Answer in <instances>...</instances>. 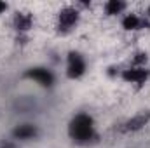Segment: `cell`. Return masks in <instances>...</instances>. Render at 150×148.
Returning <instances> with one entry per match:
<instances>
[{"label": "cell", "instance_id": "6da1fadb", "mask_svg": "<svg viewBox=\"0 0 150 148\" xmlns=\"http://www.w3.org/2000/svg\"><path fill=\"white\" fill-rule=\"evenodd\" d=\"M70 136L77 141H87L93 138V118L89 115H77L70 122Z\"/></svg>", "mask_w": 150, "mask_h": 148}, {"label": "cell", "instance_id": "7a4b0ae2", "mask_svg": "<svg viewBox=\"0 0 150 148\" xmlns=\"http://www.w3.org/2000/svg\"><path fill=\"white\" fill-rule=\"evenodd\" d=\"M84 70H86V63H84L82 56L77 52H70V56H68V77L79 78L84 73Z\"/></svg>", "mask_w": 150, "mask_h": 148}, {"label": "cell", "instance_id": "3957f363", "mask_svg": "<svg viewBox=\"0 0 150 148\" xmlns=\"http://www.w3.org/2000/svg\"><path fill=\"white\" fill-rule=\"evenodd\" d=\"M26 77H28V78H33L35 82H38V84L44 85V87H49V85H52V82H54L52 73H51L49 70H45V68H32V70H28Z\"/></svg>", "mask_w": 150, "mask_h": 148}, {"label": "cell", "instance_id": "277c9868", "mask_svg": "<svg viewBox=\"0 0 150 148\" xmlns=\"http://www.w3.org/2000/svg\"><path fill=\"white\" fill-rule=\"evenodd\" d=\"M77 19H79V14H77L75 9H72V7L63 9V11L59 12V28L70 30L75 23H77Z\"/></svg>", "mask_w": 150, "mask_h": 148}, {"label": "cell", "instance_id": "5b68a950", "mask_svg": "<svg viewBox=\"0 0 150 148\" xmlns=\"http://www.w3.org/2000/svg\"><path fill=\"white\" fill-rule=\"evenodd\" d=\"M14 136L18 140H32L37 136V127L32 125V124H23V125H18L14 129Z\"/></svg>", "mask_w": 150, "mask_h": 148}, {"label": "cell", "instance_id": "8992f818", "mask_svg": "<svg viewBox=\"0 0 150 148\" xmlns=\"http://www.w3.org/2000/svg\"><path fill=\"white\" fill-rule=\"evenodd\" d=\"M122 77H124V80H127V82L142 84V82H145V80H147L149 72H147V70H143V68H133V70H126Z\"/></svg>", "mask_w": 150, "mask_h": 148}, {"label": "cell", "instance_id": "52a82bcc", "mask_svg": "<svg viewBox=\"0 0 150 148\" xmlns=\"http://www.w3.org/2000/svg\"><path fill=\"white\" fill-rule=\"evenodd\" d=\"M14 25L18 30H28L32 26V18L28 14H18L16 19H14Z\"/></svg>", "mask_w": 150, "mask_h": 148}, {"label": "cell", "instance_id": "ba28073f", "mask_svg": "<svg viewBox=\"0 0 150 148\" xmlns=\"http://www.w3.org/2000/svg\"><path fill=\"white\" fill-rule=\"evenodd\" d=\"M122 25H124L126 30H138V28L142 26V21H140L136 16H127V18L122 21Z\"/></svg>", "mask_w": 150, "mask_h": 148}, {"label": "cell", "instance_id": "9c48e42d", "mask_svg": "<svg viewBox=\"0 0 150 148\" xmlns=\"http://www.w3.org/2000/svg\"><path fill=\"white\" fill-rule=\"evenodd\" d=\"M147 120H149L147 115H138V117H134V118H131L127 122V129H140L142 125H145Z\"/></svg>", "mask_w": 150, "mask_h": 148}, {"label": "cell", "instance_id": "30bf717a", "mask_svg": "<svg viewBox=\"0 0 150 148\" xmlns=\"http://www.w3.org/2000/svg\"><path fill=\"white\" fill-rule=\"evenodd\" d=\"M124 7H126V5H124V2H119V0H110V2L107 4V12H108V14H119Z\"/></svg>", "mask_w": 150, "mask_h": 148}, {"label": "cell", "instance_id": "8fae6325", "mask_svg": "<svg viewBox=\"0 0 150 148\" xmlns=\"http://www.w3.org/2000/svg\"><path fill=\"white\" fill-rule=\"evenodd\" d=\"M5 9H7V5H5L4 2H0V12H2V11H5Z\"/></svg>", "mask_w": 150, "mask_h": 148}, {"label": "cell", "instance_id": "7c38bea8", "mask_svg": "<svg viewBox=\"0 0 150 148\" xmlns=\"http://www.w3.org/2000/svg\"><path fill=\"white\" fill-rule=\"evenodd\" d=\"M2 148H14V147H12V145H4Z\"/></svg>", "mask_w": 150, "mask_h": 148}, {"label": "cell", "instance_id": "4fadbf2b", "mask_svg": "<svg viewBox=\"0 0 150 148\" xmlns=\"http://www.w3.org/2000/svg\"><path fill=\"white\" fill-rule=\"evenodd\" d=\"M149 12H150V9H149Z\"/></svg>", "mask_w": 150, "mask_h": 148}]
</instances>
